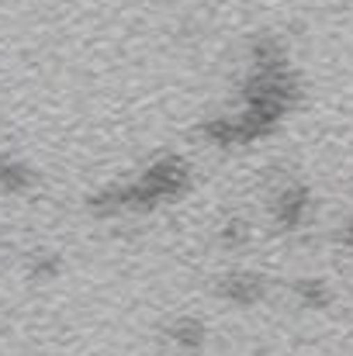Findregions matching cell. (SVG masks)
I'll list each match as a JSON object with an SVG mask.
<instances>
[{"label": "cell", "mask_w": 353, "mask_h": 356, "mask_svg": "<svg viewBox=\"0 0 353 356\" xmlns=\"http://www.w3.org/2000/svg\"><path fill=\"white\" fill-rule=\"evenodd\" d=\"M312 218V194L301 184H288L274 194V225L284 232H298Z\"/></svg>", "instance_id": "7a4b0ae2"}, {"label": "cell", "mask_w": 353, "mask_h": 356, "mask_svg": "<svg viewBox=\"0 0 353 356\" xmlns=\"http://www.w3.org/2000/svg\"><path fill=\"white\" fill-rule=\"evenodd\" d=\"M295 298H298L308 312H322V308L333 305V291H329V284H326V280H315V277L298 280V284H295Z\"/></svg>", "instance_id": "277c9868"}, {"label": "cell", "mask_w": 353, "mask_h": 356, "mask_svg": "<svg viewBox=\"0 0 353 356\" xmlns=\"http://www.w3.org/2000/svg\"><path fill=\"white\" fill-rule=\"evenodd\" d=\"M191 184V170L184 159L177 156H163L156 159L139 180L132 184H118V187H108L101 191L91 208L97 215H121V211H146V208H156L163 201H173L187 191Z\"/></svg>", "instance_id": "6da1fadb"}, {"label": "cell", "mask_w": 353, "mask_h": 356, "mask_svg": "<svg viewBox=\"0 0 353 356\" xmlns=\"http://www.w3.org/2000/svg\"><path fill=\"white\" fill-rule=\"evenodd\" d=\"M219 291H222L226 301L246 308V305H256L267 287H263V277H256V273H249V270H235V273H226V277H222Z\"/></svg>", "instance_id": "3957f363"}, {"label": "cell", "mask_w": 353, "mask_h": 356, "mask_svg": "<svg viewBox=\"0 0 353 356\" xmlns=\"http://www.w3.org/2000/svg\"><path fill=\"white\" fill-rule=\"evenodd\" d=\"M31 184V173L21 166V163H14V159H0V187L3 191H24Z\"/></svg>", "instance_id": "8992f818"}, {"label": "cell", "mask_w": 353, "mask_h": 356, "mask_svg": "<svg viewBox=\"0 0 353 356\" xmlns=\"http://www.w3.org/2000/svg\"><path fill=\"white\" fill-rule=\"evenodd\" d=\"M343 242H347V245H350V249H353V222H350V225H347V229H343Z\"/></svg>", "instance_id": "ba28073f"}, {"label": "cell", "mask_w": 353, "mask_h": 356, "mask_svg": "<svg viewBox=\"0 0 353 356\" xmlns=\"http://www.w3.org/2000/svg\"><path fill=\"white\" fill-rule=\"evenodd\" d=\"M222 238H226V245H239V242H246L249 238V229H246V222H229L226 229H222Z\"/></svg>", "instance_id": "52a82bcc"}, {"label": "cell", "mask_w": 353, "mask_h": 356, "mask_svg": "<svg viewBox=\"0 0 353 356\" xmlns=\"http://www.w3.org/2000/svg\"><path fill=\"white\" fill-rule=\"evenodd\" d=\"M170 343L180 346V350H201V346H205V322H198V318H191V315L177 318V322L170 325Z\"/></svg>", "instance_id": "5b68a950"}]
</instances>
